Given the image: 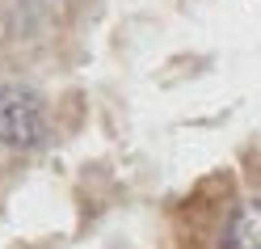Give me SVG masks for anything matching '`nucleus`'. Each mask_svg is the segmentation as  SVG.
I'll return each instance as SVG.
<instances>
[{
	"label": "nucleus",
	"instance_id": "1",
	"mask_svg": "<svg viewBox=\"0 0 261 249\" xmlns=\"http://www.w3.org/2000/svg\"><path fill=\"white\" fill-rule=\"evenodd\" d=\"M46 106L34 89L25 85H0V144L34 152L46 144Z\"/></svg>",
	"mask_w": 261,
	"mask_h": 249
},
{
	"label": "nucleus",
	"instance_id": "2",
	"mask_svg": "<svg viewBox=\"0 0 261 249\" xmlns=\"http://www.w3.org/2000/svg\"><path fill=\"white\" fill-rule=\"evenodd\" d=\"M219 249H261V198L236 207L223 224Z\"/></svg>",
	"mask_w": 261,
	"mask_h": 249
}]
</instances>
